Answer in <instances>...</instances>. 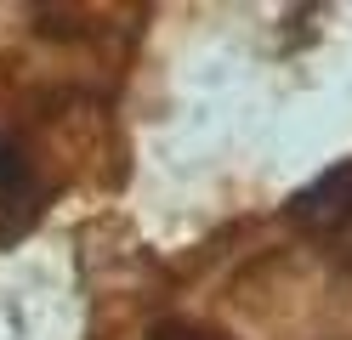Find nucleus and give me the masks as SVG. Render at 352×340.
Returning <instances> with one entry per match:
<instances>
[{
  "instance_id": "nucleus-3",
  "label": "nucleus",
  "mask_w": 352,
  "mask_h": 340,
  "mask_svg": "<svg viewBox=\"0 0 352 340\" xmlns=\"http://www.w3.org/2000/svg\"><path fill=\"white\" fill-rule=\"evenodd\" d=\"M153 340H233V335L205 324V317H165V324L153 329Z\"/></svg>"
},
{
  "instance_id": "nucleus-1",
  "label": "nucleus",
  "mask_w": 352,
  "mask_h": 340,
  "mask_svg": "<svg viewBox=\"0 0 352 340\" xmlns=\"http://www.w3.org/2000/svg\"><path fill=\"white\" fill-rule=\"evenodd\" d=\"M290 221L307 227L324 244H346L352 249V159L336 170H324L313 188H301L290 199Z\"/></svg>"
},
{
  "instance_id": "nucleus-2",
  "label": "nucleus",
  "mask_w": 352,
  "mask_h": 340,
  "mask_svg": "<svg viewBox=\"0 0 352 340\" xmlns=\"http://www.w3.org/2000/svg\"><path fill=\"white\" fill-rule=\"evenodd\" d=\"M29 193H34V165H29V153L0 131V210L29 204Z\"/></svg>"
}]
</instances>
